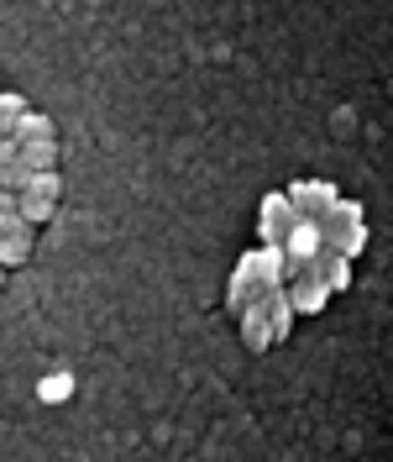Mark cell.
<instances>
[{
  "label": "cell",
  "mask_w": 393,
  "mask_h": 462,
  "mask_svg": "<svg viewBox=\"0 0 393 462\" xmlns=\"http://www.w3.org/2000/svg\"><path fill=\"white\" fill-rule=\"evenodd\" d=\"M283 200L294 210V221H325L331 216V205L341 200V189L331 179H294L288 189H283Z\"/></svg>",
  "instance_id": "6da1fadb"
},
{
  "label": "cell",
  "mask_w": 393,
  "mask_h": 462,
  "mask_svg": "<svg viewBox=\"0 0 393 462\" xmlns=\"http://www.w3.org/2000/svg\"><path fill=\"white\" fill-rule=\"evenodd\" d=\"M236 273L252 284V294L262 300V294H273V289H283V253L279 247H247L242 253V263H236Z\"/></svg>",
  "instance_id": "7a4b0ae2"
},
{
  "label": "cell",
  "mask_w": 393,
  "mask_h": 462,
  "mask_svg": "<svg viewBox=\"0 0 393 462\" xmlns=\"http://www.w3.org/2000/svg\"><path fill=\"white\" fill-rule=\"evenodd\" d=\"M288 226H294V210L283 200V189L262 195V205H257V247H283Z\"/></svg>",
  "instance_id": "3957f363"
},
{
  "label": "cell",
  "mask_w": 393,
  "mask_h": 462,
  "mask_svg": "<svg viewBox=\"0 0 393 462\" xmlns=\"http://www.w3.org/2000/svg\"><path fill=\"white\" fill-rule=\"evenodd\" d=\"M283 294H288L294 316H320V310L331 305V294H325V284L315 279V268H305V273H294V279L283 284Z\"/></svg>",
  "instance_id": "277c9868"
},
{
  "label": "cell",
  "mask_w": 393,
  "mask_h": 462,
  "mask_svg": "<svg viewBox=\"0 0 393 462\" xmlns=\"http://www.w3.org/2000/svg\"><path fill=\"white\" fill-rule=\"evenodd\" d=\"M320 242L331 258H346L357 263L367 253V226H341V221H320Z\"/></svg>",
  "instance_id": "5b68a950"
},
{
  "label": "cell",
  "mask_w": 393,
  "mask_h": 462,
  "mask_svg": "<svg viewBox=\"0 0 393 462\" xmlns=\"http://www.w3.org/2000/svg\"><path fill=\"white\" fill-rule=\"evenodd\" d=\"M236 326H242V342H247V352H268V346H273V326H268L262 300H257V305H247V310L236 316Z\"/></svg>",
  "instance_id": "8992f818"
},
{
  "label": "cell",
  "mask_w": 393,
  "mask_h": 462,
  "mask_svg": "<svg viewBox=\"0 0 393 462\" xmlns=\"http://www.w3.org/2000/svg\"><path fill=\"white\" fill-rule=\"evenodd\" d=\"M262 310H268V326H273V346L279 342H288L294 337V305H288V294L283 289H273V294H262Z\"/></svg>",
  "instance_id": "52a82bcc"
},
{
  "label": "cell",
  "mask_w": 393,
  "mask_h": 462,
  "mask_svg": "<svg viewBox=\"0 0 393 462\" xmlns=\"http://www.w3.org/2000/svg\"><path fill=\"white\" fill-rule=\"evenodd\" d=\"M32 253H37V231H16V236H5V242H0V268H5V273H16V268H27L32 263Z\"/></svg>",
  "instance_id": "ba28073f"
},
{
  "label": "cell",
  "mask_w": 393,
  "mask_h": 462,
  "mask_svg": "<svg viewBox=\"0 0 393 462\" xmlns=\"http://www.w3.org/2000/svg\"><path fill=\"white\" fill-rule=\"evenodd\" d=\"M11 137H16L22 147H32V143H58V126H53V116H48V111H27V116H22V126H16Z\"/></svg>",
  "instance_id": "9c48e42d"
},
{
  "label": "cell",
  "mask_w": 393,
  "mask_h": 462,
  "mask_svg": "<svg viewBox=\"0 0 393 462\" xmlns=\"http://www.w3.org/2000/svg\"><path fill=\"white\" fill-rule=\"evenodd\" d=\"M27 173H58V163H63V147L58 143H32L22 147V158H16Z\"/></svg>",
  "instance_id": "30bf717a"
},
{
  "label": "cell",
  "mask_w": 393,
  "mask_h": 462,
  "mask_svg": "<svg viewBox=\"0 0 393 462\" xmlns=\"http://www.w3.org/2000/svg\"><path fill=\"white\" fill-rule=\"evenodd\" d=\"M315 279L325 284V294H346V289H352V263H346V258H331V253H325V258L315 263Z\"/></svg>",
  "instance_id": "8fae6325"
},
{
  "label": "cell",
  "mask_w": 393,
  "mask_h": 462,
  "mask_svg": "<svg viewBox=\"0 0 393 462\" xmlns=\"http://www.w3.org/2000/svg\"><path fill=\"white\" fill-rule=\"evenodd\" d=\"M37 400H42V404H69V400H74V374H69V368L48 374L42 383H37Z\"/></svg>",
  "instance_id": "7c38bea8"
},
{
  "label": "cell",
  "mask_w": 393,
  "mask_h": 462,
  "mask_svg": "<svg viewBox=\"0 0 393 462\" xmlns=\"http://www.w3.org/2000/svg\"><path fill=\"white\" fill-rule=\"evenodd\" d=\"M32 106L16 95V89H0V137H11L16 126H22V116H27Z\"/></svg>",
  "instance_id": "4fadbf2b"
},
{
  "label": "cell",
  "mask_w": 393,
  "mask_h": 462,
  "mask_svg": "<svg viewBox=\"0 0 393 462\" xmlns=\"http://www.w3.org/2000/svg\"><path fill=\"white\" fill-rule=\"evenodd\" d=\"M22 195H37V200L58 205V200H63V173H32V179H27V189H22Z\"/></svg>",
  "instance_id": "5bb4252c"
},
{
  "label": "cell",
  "mask_w": 393,
  "mask_h": 462,
  "mask_svg": "<svg viewBox=\"0 0 393 462\" xmlns=\"http://www.w3.org/2000/svg\"><path fill=\"white\" fill-rule=\"evenodd\" d=\"M247 305H257V294H252V284L231 268V284H225V310H231V316H242Z\"/></svg>",
  "instance_id": "9a60e30c"
},
{
  "label": "cell",
  "mask_w": 393,
  "mask_h": 462,
  "mask_svg": "<svg viewBox=\"0 0 393 462\" xmlns=\"http://www.w3.org/2000/svg\"><path fill=\"white\" fill-rule=\"evenodd\" d=\"M58 216V205H48V200H37V195H22V221H27L32 231H42L48 221Z\"/></svg>",
  "instance_id": "2e32d148"
},
{
  "label": "cell",
  "mask_w": 393,
  "mask_h": 462,
  "mask_svg": "<svg viewBox=\"0 0 393 462\" xmlns=\"http://www.w3.org/2000/svg\"><path fill=\"white\" fill-rule=\"evenodd\" d=\"M0 210H22V195H5L0 189Z\"/></svg>",
  "instance_id": "e0dca14e"
},
{
  "label": "cell",
  "mask_w": 393,
  "mask_h": 462,
  "mask_svg": "<svg viewBox=\"0 0 393 462\" xmlns=\"http://www.w3.org/2000/svg\"><path fill=\"white\" fill-rule=\"evenodd\" d=\"M0 284H5V268H0Z\"/></svg>",
  "instance_id": "ac0fdd59"
}]
</instances>
